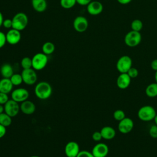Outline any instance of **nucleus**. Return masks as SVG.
Listing matches in <instances>:
<instances>
[{"label": "nucleus", "instance_id": "obj_1", "mask_svg": "<svg viewBox=\"0 0 157 157\" xmlns=\"http://www.w3.org/2000/svg\"><path fill=\"white\" fill-rule=\"evenodd\" d=\"M34 94L39 99H47L52 94V87L50 84L47 82H40L35 86Z\"/></svg>", "mask_w": 157, "mask_h": 157}, {"label": "nucleus", "instance_id": "obj_2", "mask_svg": "<svg viewBox=\"0 0 157 157\" xmlns=\"http://www.w3.org/2000/svg\"><path fill=\"white\" fill-rule=\"evenodd\" d=\"M156 115L155 108L150 105L141 107L137 112L138 118L143 121H150L153 120Z\"/></svg>", "mask_w": 157, "mask_h": 157}, {"label": "nucleus", "instance_id": "obj_3", "mask_svg": "<svg viewBox=\"0 0 157 157\" xmlns=\"http://www.w3.org/2000/svg\"><path fill=\"white\" fill-rule=\"evenodd\" d=\"M12 28L18 31L24 30L28 23V17L23 12L17 13L12 18Z\"/></svg>", "mask_w": 157, "mask_h": 157}, {"label": "nucleus", "instance_id": "obj_4", "mask_svg": "<svg viewBox=\"0 0 157 157\" xmlns=\"http://www.w3.org/2000/svg\"><path fill=\"white\" fill-rule=\"evenodd\" d=\"M48 63V56L42 52L36 53L32 58V67L36 71H40Z\"/></svg>", "mask_w": 157, "mask_h": 157}, {"label": "nucleus", "instance_id": "obj_5", "mask_svg": "<svg viewBox=\"0 0 157 157\" xmlns=\"http://www.w3.org/2000/svg\"><path fill=\"white\" fill-rule=\"evenodd\" d=\"M142 36L140 32L131 30L126 34L124 36V43L129 47L137 46L141 42Z\"/></svg>", "mask_w": 157, "mask_h": 157}, {"label": "nucleus", "instance_id": "obj_6", "mask_svg": "<svg viewBox=\"0 0 157 157\" xmlns=\"http://www.w3.org/2000/svg\"><path fill=\"white\" fill-rule=\"evenodd\" d=\"M132 61L130 56L123 55L121 56L116 63V67L120 73H127L128 70L132 67Z\"/></svg>", "mask_w": 157, "mask_h": 157}, {"label": "nucleus", "instance_id": "obj_7", "mask_svg": "<svg viewBox=\"0 0 157 157\" xmlns=\"http://www.w3.org/2000/svg\"><path fill=\"white\" fill-rule=\"evenodd\" d=\"M21 75L22 76L23 82L28 85H33L35 84L37 80V75L33 68L23 69Z\"/></svg>", "mask_w": 157, "mask_h": 157}, {"label": "nucleus", "instance_id": "obj_8", "mask_svg": "<svg viewBox=\"0 0 157 157\" xmlns=\"http://www.w3.org/2000/svg\"><path fill=\"white\" fill-rule=\"evenodd\" d=\"M29 96V91L24 88H18L13 90L11 92L12 99L18 103H21L22 102L27 100Z\"/></svg>", "mask_w": 157, "mask_h": 157}, {"label": "nucleus", "instance_id": "obj_9", "mask_svg": "<svg viewBox=\"0 0 157 157\" xmlns=\"http://www.w3.org/2000/svg\"><path fill=\"white\" fill-rule=\"evenodd\" d=\"M4 112L11 117H16L20 111V107L18 102L13 101V99H9L4 105Z\"/></svg>", "mask_w": 157, "mask_h": 157}, {"label": "nucleus", "instance_id": "obj_10", "mask_svg": "<svg viewBox=\"0 0 157 157\" xmlns=\"http://www.w3.org/2000/svg\"><path fill=\"white\" fill-rule=\"evenodd\" d=\"M73 27L77 32H85L88 27V21L87 18L83 16L76 17L73 21Z\"/></svg>", "mask_w": 157, "mask_h": 157}, {"label": "nucleus", "instance_id": "obj_11", "mask_svg": "<svg viewBox=\"0 0 157 157\" xmlns=\"http://www.w3.org/2000/svg\"><path fill=\"white\" fill-rule=\"evenodd\" d=\"M80 151L79 145L75 141L67 142L64 147V153L67 157H77Z\"/></svg>", "mask_w": 157, "mask_h": 157}, {"label": "nucleus", "instance_id": "obj_12", "mask_svg": "<svg viewBox=\"0 0 157 157\" xmlns=\"http://www.w3.org/2000/svg\"><path fill=\"white\" fill-rule=\"evenodd\" d=\"M134 128L133 120L128 117H125L119 121L118 125V131L122 134H128Z\"/></svg>", "mask_w": 157, "mask_h": 157}, {"label": "nucleus", "instance_id": "obj_13", "mask_svg": "<svg viewBox=\"0 0 157 157\" xmlns=\"http://www.w3.org/2000/svg\"><path fill=\"white\" fill-rule=\"evenodd\" d=\"M109 151V147L105 144L99 142L93 147L91 153L94 157H106Z\"/></svg>", "mask_w": 157, "mask_h": 157}, {"label": "nucleus", "instance_id": "obj_14", "mask_svg": "<svg viewBox=\"0 0 157 157\" xmlns=\"http://www.w3.org/2000/svg\"><path fill=\"white\" fill-rule=\"evenodd\" d=\"M7 42L10 45H16L21 40V35L20 31L11 28L6 34Z\"/></svg>", "mask_w": 157, "mask_h": 157}, {"label": "nucleus", "instance_id": "obj_15", "mask_svg": "<svg viewBox=\"0 0 157 157\" xmlns=\"http://www.w3.org/2000/svg\"><path fill=\"white\" fill-rule=\"evenodd\" d=\"M87 12L91 15H98L103 10V5L98 1H92L86 6Z\"/></svg>", "mask_w": 157, "mask_h": 157}, {"label": "nucleus", "instance_id": "obj_16", "mask_svg": "<svg viewBox=\"0 0 157 157\" xmlns=\"http://www.w3.org/2000/svg\"><path fill=\"white\" fill-rule=\"evenodd\" d=\"M131 78L127 73H120L117 78V86L121 90L126 89L131 83Z\"/></svg>", "mask_w": 157, "mask_h": 157}, {"label": "nucleus", "instance_id": "obj_17", "mask_svg": "<svg viewBox=\"0 0 157 157\" xmlns=\"http://www.w3.org/2000/svg\"><path fill=\"white\" fill-rule=\"evenodd\" d=\"M20 111L25 115H31L36 110V105L34 103L28 99L22 102L20 105Z\"/></svg>", "mask_w": 157, "mask_h": 157}, {"label": "nucleus", "instance_id": "obj_18", "mask_svg": "<svg viewBox=\"0 0 157 157\" xmlns=\"http://www.w3.org/2000/svg\"><path fill=\"white\" fill-rule=\"evenodd\" d=\"M13 86L10 78H2L0 80V92L9 94L12 91Z\"/></svg>", "mask_w": 157, "mask_h": 157}, {"label": "nucleus", "instance_id": "obj_19", "mask_svg": "<svg viewBox=\"0 0 157 157\" xmlns=\"http://www.w3.org/2000/svg\"><path fill=\"white\" fill-rule=\"evenodd\" d=\"M102 139L105 140H111L116 135V131L113 128L109 126H104L100 131Z\"/></svg>", "mask_w": 157, "mask_h": 157}, {"label": "nucleus", "instance_id": "obj_20", "mask_svg": "<svg viewBox=\"0 0 157 157\" xmlns=\"http://www.w3.org/2000/svg\"><path fill=\"white\" fill-rule=\"evenodd\" d=\"M0 74L2 78H10L11 76L14 74L12 65L9 63L3 64L0 68Z\"/></svg>", "mask_w": 157, "mask_h": 157}, {"label": "nucleus", "instance_id": "obj_21", "mask_svg": "<svg viewBox=\"0 0 157 157\" xmlns=\"http://www.w3.org/2000/svg\"><path fill=\"white\" fill-rule=\"evenodd\" d=\"M31 4L34 10L37 12H43L47 7L46 0H31Z\"/></svg>", "mask_w": 157, "mask_h": 157}, {"label": "nucleus", "instance_id": "obj_22", "mask_svg": "<svg viewBox=\"0 0 157 157\" xmlns=\"http://www.w3.org/2000/svg\"><path fill=\"white\" fill-rule=\"evenodd\" d=\"M145 94L148 98H155L157 96V83L149 84L145 90Z\"/></svg>", "mask_w": 157, "mask_h": 157}, {"label": "nucleus", "instance_id": "obj_23", "mask_svg": "<svg viewBox=\"0 0 157 157\" xmlns=\"http://www.w3.org/2000/svg\"><path fill=\"white\" fill-rule=\"evenodd\" d=\"M55 50V46L52 42H46L42 46V53L47 55L52 54Z\"/></svg>", "mask_w": 157, "mask_h": 157}, {"label": "nucleus", "instance_id": "obj_24", "mask_svg": "<svg viewBox=\"0 0 157 157\" xmlns=\"http://www.w3.org/2000/svg\"><path fill=\"white\" fill-rule=\"evenodd\" d=\"M12 117L7 115L6 112L0 113V124L5 127H8L12 123Z\"/></svg>", "mask_w": 157, "mask_h": 157}, {"label": "nucleus", "instance_id": "obj_25", "mask_svg": "<svg viewBox=\"0 0 157 157\" xmlns=\"http://www.w3.org/2000/svg\"><path fill=\"white\" fill-rule=\"evenodd\" d=\"M10 80L13 86H18L20 85L23 82L21 74H13Z\"/></svg>", "mask_w": 157, "mask_h": 157}, {"label": "nucleus", "instance_id": "obj_26", "mask_svg": "<svg viewBox=\"0 0 157 157\" xmlns=\"http://www.w3.org/2000/svg\"><path fill=\"white\" fill-rule=\"evenodd\" d=\"M20 65H21V67L23 68V69L33 68L32 67V58H31L28 56L23 57L20 61Z\"/></svg>", "mask_w": 157, "mask_h": 157}, {"label": "nucleus", "instance_id": "obj_27", "mask_svg": "<svg viewBox=\"0 0 157 157\" xmlns=\"http://www.w3.org/2000/svg\"><path fill=\"white\" fill-rule=\"evenodd\" d=\"M131 28L133 31L140 32L143 28V23L140 20L135 19L131 22Z\"/></svg>", "mask_w": 157, "mask_h": 157}, {"label": "nucleus", "instance_id": "obj_28", "mask_svg": "<svg viewBox=\"0 0 157 157\" xmlns=\"http://www.w3.org/2000/svg\"><path fill=\"white\" fill-rule=\"evenodd\" d=\"M61 6L66 9L72 8L77 3L76 0H60Z\"/></svg>", "mask_w": 157, "mask_h": 157}, {"label": "nucleus", "instance_id": "obj_29", "mask_svg": "<svg viewBox=\"0 0 157 157\" xmlns=\"http://www.w3.org/2000/svg\"><path fill=\"white\" fill-rule=\"evenodd\" d=\"M113 118L118 121H121V120H123L126 117L124 112L121 109H117L115 110L113 113Z\"/></svg>", "mask_w": 157, "mask_h": 157}, {"label": "nucleus", "instance_id": "obj_30", "mask_svg": "<svg viewBox=\"0 0 157 157\" xmlns=\"http://www.w3.org/2000/svg\"><path fill=\"white\" fill-rule=\"evenodd\" d=\"M127 74H128V75L130 77V78L132 79V78H136L138 75H139V71L137 70V69H136V67H131L129 70L127 72Z\"/></svg>", "mask_w": 157, "mask_h": 157}, {"label": "nucleus", "instance_id": "obj_31", "mask_svg": "<svg viewBox=\"0 0 157 157\" xmlns=\"http://www.w3.org/2000/svg\"><path fill=\"white\" fill-rule=\"evenodd\" d=\"M149 135L152 138H157V125L155 124L150 126L149 129Z\"/></svg>", "mask_w": 157, "mask_h": 157}, {"label": "nucleus", "instance_id": "obj_32", "mask_svg": "<svg viewBox=\"0 0 157 157\" xmlns=\"http://www.w3.org/2000/svg\"><path fill=\"white\" fill-rule=\"evenodd\" d=\"M9 100L8 94L0 92V104L4 105Z\"/></svg>", "mask_w": 157, "mask_h": 157}, {"label": "nucleus", "instance_id": "obj_33", "mask_svg": "<svg viewBox=\"0 0 157 157\" xmlns=\"http://www.w3.org/2000/svg\"><path fill=\"white\" fill-rule=\"evenodd\" d=\"M77 157H94L91 152L87 150H81Z\"/></svg>", "mask_w": 157, "mask_h": 157}, {"label": "nucleus", "instance_id": "obj_34", "mask_svg": "<svg viewBox=\"0 0 157 157\" xmlns=\"http://www.w3.org/2000/svg\"><path fill=\"white\" fill-rule=\"evenodd\" d=\"M2 26L6 29H11L12 28V20L10 18L4 19L2 23Z\"/></svg>", "mask_w": 157, "mask_h": 157}, {"label": "nucleus", "instance_id": "obj_35", "mask_svg": "<svg viewBox=\"0 0 157 157\" xmlns=\"http://www.w3.org/2000/svg\"><path fill=\"white\" fill-rule=\"evenodd\" d=\"M92 139L95 142H100L102 139L100 131H95L92 134Z\"/></svg>", "mask_w": 157, "mask_h": 157}, {"label": "nucleus", "instance_id": "obj_36", "mask_svg": "<svg viewBox=\"0 0 157 157\" xmlns=\"http://www.w3.org/2000/svg\"><path fill=\"white\" fill-rule=\"evenodd\" d=\"M6 42L7 40L6 34H4L2 31H0V48H2L5 45Z\"/></svg>", "mask_w": 157, "mask_h": 157}, {"label": "nucleus", "instance_id": "obj_37", "mask_svg": "<svg viewBox=\"0 0 157 157\" xmlns=\"http://www.w3.org/2000/svg\"><path fill=\"white\" fill-rule=\"evenodd\" d=\"M77 3L80 6H87L92 0H76Z\"/></svg>", "mask_w": 157, "mask_h": 157}, {"label": "nucleus", "instance_id": "obj_38", "mask_svg": "<svg viewBox=\"0 0 157 157\" xmlns=\"http://www.w3.org/2000/svg\"><path fill=\"white\" fill-rule=\"evenodd\" d=\"M6 134V127L0 124V139L2 138Z\"/></svg>", "mask_w": 157, "mask_h": 157}, {"label": "nucleus", "instance_id": "obj_39", "mask_svg": "<svg viewBox=\"0 0 157 157\" xmlns=\"http://www.w3.org/2000/svg\"><path fill=\"white\" fill-rule=\"evenodd\" d=\"M151 69L155 71H157V59H153L151 63Z\"/></svg>", "mask_w": 157, "mask_h": 157}, {"label": "nucleus", "instance_id": "obj_40", "mask_svg": "<svg viewBox=\"0 0 157 157\" xmlns=\"http://www.w3.org/2000/svg\"><path fill=\"white\" fill-rule=\"evenodd\" d=\"M120 4L124 5V4H128L129 3H130L132 0H117Z\"/></svg>", "mask_w": 157, "mask_h": 157}, {"label": "nucleus", "instance_id": "obj_41", "mask_svg": "<svg viewBox=\"0 0 157 157\" xmlns=\"http://www.w3.org/2000/svg\"><path fill=\"white\" fill-rule=\"evenodd\" d=\"M4 20V19L2 13L0 11V27H1V26H2V23H3Z\"/></svg>", "mask_w": 157, "mask_h": 157}, {"label": "nucleus", "instance_id": "obj_42", "mask_svg": "<svg viewBox=\"0 0 157 157\" xmlns=\"http://www.w3.org/2000/svg\"><path fill=\"white\" fill-rule=\"evenodd\" d=\"M4 112V107L3 105L0 104V113Z\"/></svg>", "mask_w": 157, "mask_h": 157}, {"label": "nucleus", "instance_id": "obj_43", "mask_svg": "<svg viewBox=\"0 0 157 157\" xmlns=\"http://www.w3.org/2000/svg\"><path fill=\"white\" fill-rule=\"evenodd\" d=\"M153 120H154L155 124L156 125H157V114L155 115V118H154Z\"/></svg>", "mask_w": 157, "mask_h": 157}, {"label": "nucleus", "instance_id": "obj_44", "mask_svg": "<svg viewBox=\"0 0 157 157\" xmlns=\"http://www.w3.org/2000/svg\"><path fill=\"white\" fill-rule=\"evenodd\" d=\"M154 77H155V82L157 83V71H155V75H154Z\"/></svg>", "mask_w": 157, "mask_h": 157}, {"label": "nucleus", "instance_id": "obj_45", "mask_svg": "<svg viewBox=\"0 0 157 157\" xmlns=\"http://www.w3.org/2000/svg\"><path fill=\"white\" fill-rule=\"evenodd\" d=\"M30 157H40V156H36V155H33V156H30Z\"/></svg>", "mask_w": 157, "mask_h": 157}]
</instances>
